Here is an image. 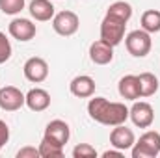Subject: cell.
I'll return each mask as SVG.
<instances>
[{
	"label": "cell",
	"mask_w": 160,
	"mask_h": 158,
	"mask_svg": "<svg viewBox=\"0 0 160 158\" xmlns=\"http://www.w3.org/2000/svg\"><path fill=\"white\" fill-rule=\"evenodd\" d=\"M69 91L78 99H89L95 93V80L91 77H88V75H78V77H75L71 80Z\"/></svg>",
	"instance_id": "13"
},
{
	"label": "cell",
	"mask_w": 160,
	"mask_h": 158,
	"mask_svg": "<svg viewBox=\"0 0 160 158\" xmlns=\"http://www.w3.org/2000/svg\"><path fill=\"white\" fill-rule=\"evenodd\" d=\"M8 30H9V36L13 39L22 41V43L34 39L36 34H38V28L30 19H13L8 26Z\"/></svg>",
	"instance_id": "10"
},
{
	"label": "cell",
	"mask_w": 160,
	"mask_h": 158,
	"mask_svg": "<svg viewBox=\"0 0 160 158\" xmlns=\"http://www.w3.org/2000/svg\"><path fill=\"white\" fill-rule=\"evenodd\" d=\"M73 156L75 158H97V151L95 147H91L89 143H80L73 149Z\"/></svg>",
	"instance_id": "22"
},
{
	"label": "cell",
	"mask_w": 160,
	"mask_h": 158,
	"mask_svg": "<svg viewBox=\"0 0 160 158\" xmlns=\"http://www.w3.org/2000/svg\"><path fill=\"white\" fill-rule=\"evenodd\" d=\"M106 15H112V17H116V19H119V21L128 22L130 17H132V6H130L128 2H125V0H118V2H114V4H110Z\"/></svg>",
	"instance_id": "19"
},
{
	"label": "cell",
	"mask_w": 160,
	"mask_h": 158,
	"mask_svg": "<svg viewBox=\"0 0 160 158\" xmlns=\"http://www.w3.org/2000/svg\"><path fill=\"white\" fill-rule=\"evenodd\" d=\"M118 91L123 99L127 101H136L140 99V82H138V77L136 75H127L119 80L118 84Z\"/></svg>",
	"instance_id": "15"
},
{
	"label": "cell",
	"mask_w": 160,
	"mask_h": 158,
	"mask_svg": "<svg viewBox=\"0 0 160 158\" xmlns=\"http://www.w3.org/2000/svg\"><path fill=\"white\" fill-rule=\"evenodd\" d=\"M26 106L32 112H45L50 106V93L43 87H34L26 93Z\"/></svg>",
	"instance_id": "14"
},
{
	"label": "cell",
	"mask_w": 160,
	"mask_h": 158,
	"mask_svg": "<svg viewBox=\"0 0 160 158\" xmlns=\"http://www.w3.org/2000/svg\"><path fill=\"white\" fill-rule=\"evenodd\" d=\"M26 104V95L15 87V86H6L0 89V108L4 112H17Z\"/></svg>",
	"instance_id": "6"
},
{
	"label": "cell",
	"mask_w": 160,
	"mask_h": 158,
	"mask_svg": "<svg viewBox=\"0 0 160 158\" xmlns=\"http://www.w3.org/2000/svg\"><path fill=\"white\" fill-rule=\"evenodd\" d=\"M22 73L28 82H34V84H39V82H45L47 77H48V63L43 60V58H28L24 62V67H22Z\"/></svg>",
	"instance_id": "7"
},
{
	"label": "cell",
	"mask_w": 160,
	"mask_h": 158,
	"mask_svg": "<svg viewBox=\"0 0 160 158\" xmlns=\"http://www.w3.org/2000/svg\"><path fill=\"white\" fill-rule=\"evenodd\" d=\"M43 138L48 140V141H52V143H58V145L63 147V145L69 141V138H71V128H69V125H67L65 121H62V119H54V121H50V123L47 125Z\"/></svg>",
	"instance_id": "8"
},
{
	"label": "cell",
	"mask_w": 160,
	"mask_h": 158,
	"mask_svg": "<svg viewBox=\"0 0 160 158\" xmlns=\"http://www.w3.org/2000/svg\"><path fill=\"white\" fill-rule=\"evenodd\" d=\"M125 28H127L125 21H119L112 15H104L101 22V39L112 47H118L125 39Z\"/></svg>",
	"instance_id": "3"
},
{
	"label": "cell",
	"mask_w": 160,
	"mask_h": 158,
	"mask_svg": "<svg viewBox=\"0 0 160 158\" xmlns=\"http://www.w3.org/2000/svg\"><path fill=\"white\" fill-rule=\"evenodd\" d=\"M39 149H36V147H22V149H19L17 151V158H39Z\"/></svg>",
	"instance_id": "24"
},
{
	"label": "cell",
	"mask_w": 160,
	"mask_h": 158,
	"mask_svg": "<svg viewBox=\"0 0 160 158\" xmlns=\"http://www.w3.org/2000/svg\"><path fill=\"white\" fill-rule=\"evenodd\" d=\"M52 28L58 36H63V37H69V36H75L80 28V19L75 11H60L52 17Z\"/></svg>",
	"instance_id": "5"
},
{
	"label": "cell",
	"mask_w": 160,
	"mask_h": 158,
	"mask_svg": "<svg viewBox=\"0 0 160 158\" xmlns=\"http://www.w3.org/2000/svg\"><path fill=\"white\" fill-rule=\"evenodd\" d=\"M28 11L36 21H41V22L50 21L54 17V6L50 0H32L28 6Z\"/></svg>",
	"instance_id": "16"
},
{
	"label": "cell",
	"mask_w": 160,
	"mask_h": 158,
	"mask_svg": "<svg viewBox=\"0 0 160 158\" xmlns=\"http://www.w3.org/2000/svg\"><path fill=\"white\" fill-rule=\"evenodd\" d=\"M160 155V134L147 130L132 145V158H157Z\"/></svg>",
	"instance_id": "2"
},
{
	"label": "cell",
	"mask_w": 160,
	"mask_h": 158,
	"mask_svg": "<svg viewBox=\"0 0 160 158\" xmlns=\"http://www.w3.org/2000/svg\"><path fill=\"white\" fill-rule=\"evenodd\" d=\"M142 30L149 32V34H157L160 32V11L158 9H147L142 15Z\"/></svg>",
	"instance_id": "18"
},
{
	"label": "cell",
	"mask_w": 160,
	"mask_h": 158,
	"mask_svg": "<svg viewBox=\"0 0 160 158\" xmlns=\"http://www.w3.org/2000/svg\"><path fill=\"white\" fill-rule=\"evenodd\" d=\"M89 117L106 126H118L128 119V108L123 102H110L106 97H93L88 102Z\"/></svg>",
	"instance_id": "1"
},
{
	"label": "cell",
	"mask_w": 160,
	"mask_h": 158,
	"mask_svg": "<svg viewBox=\"0 0 160 158\" xmlns=\"http://www.w3.org/2000/svg\"><path fill=\"white\" fill-rule=\"evenodd\" d=\"M9 58H11V43L4 32H0V65L6 63Z\"/></svg>",
	"instance_id": "23"
},
{
	"label": "cell",
	"mask_w": 160,
	"mask_h": 158,
	"mask_svg": "<svg viewBox=\"0 0 160 158\" xmlns=\"http://www.w3.org/2000/svg\"><path fill=\"white\" fill-rule=\"evenodd\" d=\"M134 141H136V136H134V132L130 128L125 126V123L114 126L112 132H110V145L116 147V149H119V151H123V153L127 149H132Z\"/></svg>",
	"instance_id": "11"
},
{
	"label": "cell",
	"mask_w": 160,
	"mask_h": 158,
	"mask_svg": "<svg viewBox=\"0 0 160 158\" xmlns=\"http://www.w3.org/2000/svg\"><path fill=\"white\" fill-rule=\"evenodd\" d=\"M8 141H9V126L0 119V151H2V147H4Z\"/></svg>",
	"instance_id": "25"
},
{
	"label": "cell",
	"mask_w": 160,
	"mask_h": 158,
	"mask_svg": "<svg viewBox=\"0 0 160 158\" xmlns=\"http://www.w3.org/2000/svg\"><path fill=\"white\" fill-rule=\"evenodd\" d=\"M125 45L128 54H132L134 58H145L151 52L153 39H151V34L145 30H132L125 37Z\"/></svg>",
	"instance_id": "4"
},
{
	"label": "cell",
	"mask_w": 160,
	"mask_h": 158,
	"mask_svg": "<svg viewBox=\"0 0 160 158\" xmlns=\"http://www.w3.org/2000/svg\"><path fill=\"white\" fill-rule=\"evenodd\" d=\"M102 156H104V158H110V156L121 158V156H123V151H119V149H116V147H114V151H104V153H102Z\"/></svg>",
	"instance_id": "26"
},
{
	"label": "cell",
	"mask_w": 160,
	"mask_h": 158,
	"mask_svg": "<svg viewBox=\"0 0 160 158\" xmlns=\"http://www.w3.org/2000/svg\"><path fill=\"white\" fill-rule=\"evenodd\" d=\"M138 82H140V97H151L158 91V78L153 73L138 75Z\"/></svg>",
	"instance_id": "17"
},
{
	"label": "cell",
	"mask_w": 160,
	"mask_h": 158,
	"mask_svg": "<svg viewBox=\"0 0 160 158\" xmlns=\"http://www.w3.org/2000/svg\"><path fill=\"white\" fill-rule=\"evenodd\" d=\"M38 149H39L41 158H62L63 156V147L58 145V143H52V141H48L45 138L41 140Z\"/></svg>",
	"instance_id": "20"
},
{
	"label": "cell",
	"mask_w": 160,
	"mask_h": 158,
	"mask_svg": "<svg viewBox=\"0 0 160 158\" xmlns=\"http://www.w3.org/2000/svg\"><path fill=\"white\" fill-rule=\"evenodd\" d=\"M26 0H0V11L6 15H17L24 9Z\"/></svg>",
	"instance_id": "21"
},
{
	"label": "cell",
	"mask_w": 160,
	"mask_h": 158,
	"mask_svg": "<svg viewBox=\"0 0 160 158\" xmlns=\"http://www.w3.org/2000/svg\"><path fill=\"white\" fill-rule=\"evenodd\" d=\"M128 117L140 128H149L155 121V110L149 102H134L128 110Z\"/></svg>",
	"instance_id": "9"
},
{
	"label": "cell",
	"mask_w": 160,
	"mask_h": 158,
	"mask_svg": "<svg viewBox=\"0 0 160 158\" xmlns=\"http://www.w3.org/2000/svg\"><path fill=\"white\" fill-rule=\"evenodd\" d=\"M89 60L95 65H108L114 60V47L104 43L102 39L93 41L89 47Z\"/></svg>",
	"instance_id": "12"
}]
</instances>
